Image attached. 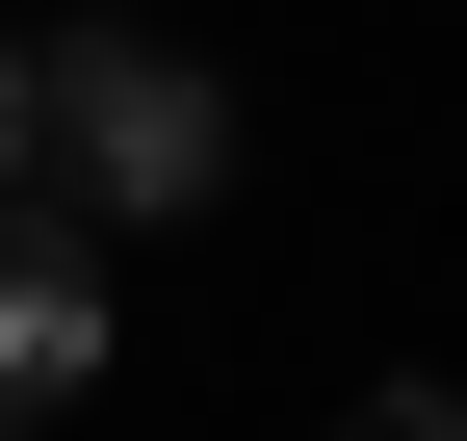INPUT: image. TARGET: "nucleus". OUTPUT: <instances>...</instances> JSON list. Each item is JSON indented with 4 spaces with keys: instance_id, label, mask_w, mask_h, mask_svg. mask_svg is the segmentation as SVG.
I'll list each match as a JSON object with an SVG mask.
<instances>
[{
    "instance_id": "nucleus-1",
    "label": "nucleus",
    "mask_w": 467,
    "mask_h": 441,
    "mask_svg": "<svg viewBox=\"0 0 467 441\" xmlns=\"http://www.w3.org/2000/svg\"><path fill=\"white\" fill-rule=\"evenodd\" d=\"M208 182H234V78L208 52L52 26V208H78V234H156V208H208Z\"/></svg>"
},
{
    "instance_id": "nucleus-2",
    "label": "nucleus",
    "mask_w": 467,
    "mask_h": 441,
    "mask_svg": "<svg viewBox=\"0 0 467 441\" xmlns=\"http://www.w3.org/2000/svg\"><path fill=\"white\" fill-rule=\"evenodd\" d=\"M104 390V234L78 208H0V441Z\"/></svg>"
},
{
    "instance_id": "nucleus-3",
    "label": "nucleus",
    "mask_w": 467,
    "mask_h": 441,
    "mask_svg": "<svg viewBox=\"0 0 467 441\" xmlns=\"http://www.w3.org/2000/svg\"><path fill=\"white\" fill-rule=\"evenodd\" d=\"M0 182H52V52L0 26Z\"/></svg>"
},
{
    "instance_id": "nucleus-4",
    "label": "nucleus",
    "mask_w": 467,
    "mask_h": 441,
    "mask_svg": "<svg viewBox=\"0 0 467 441\" xmlns=\"http://www.w3.org/2000/svg\"><path fill=\"white\" fill-rule=\"evenodd\" d=\"M337 441H467V390H364V415H337Z\"/></svg>"
}]
</instances>
